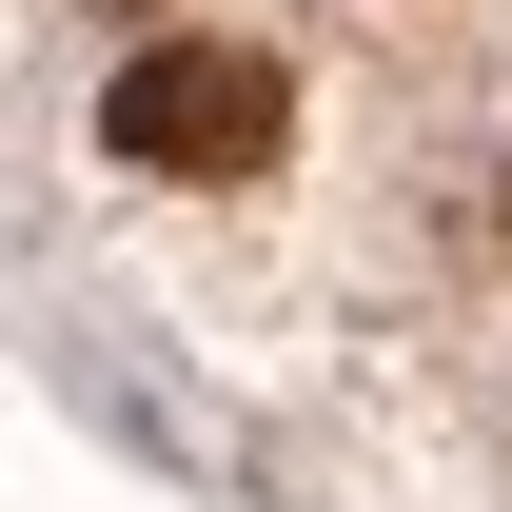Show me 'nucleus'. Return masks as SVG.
Instances as JSON below:
<instances>
[{"instance_id":"nucleus-1","label":"nucleus","mask_w":512,"mask_h":512,"mask_svg":"<svg viewBox=\"0 0 512 512\" xmlns=\"http://www.w3.org/2000/svg\"><path fill=\"white\" fill-rule=\"evenodd\" d=\"M276 60L256 40H138L119 79H99V158H138V178H256L276 158Z\"/></svg>"}]
</instances>
